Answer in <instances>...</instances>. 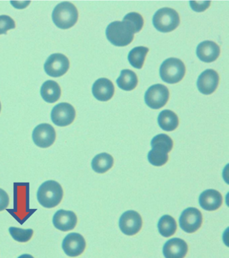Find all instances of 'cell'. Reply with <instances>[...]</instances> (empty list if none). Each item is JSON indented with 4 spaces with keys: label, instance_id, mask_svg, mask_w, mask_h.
<instances>
[{
    "label": "cell",
    "instance_id": "obj_10",
    "mask_svg": "<svg viewBox=\"0 0 229 258\" xmlns=\"http://www.w3.org/2000/svg\"><path fill=\"white\" fill-rule=\"evenodd\" d=\"M142 220L141 216L134 211H126L120 218V230L126 235H136L141 229Z\"/></svg>",
    "mask_w": 229,
    "mask_h": 258
},
{
    "label": "cell",
    "instance_id": "obj_8",
    "mask_svg": "<svg viewBox=\"0 0 229 258\" xmlns=\"http://www.w3.org/2000/svg\"><path fill=\"white\" fill-rule=\"evenodd\" d=\"M75 110L68 103L62 102L56 105L51 111V120L59 126L71 124L75 118Z\"/></svg>",
    "mask_w": 229,
    "mask_h": 258
},
{
    "label": "cell",
    "instance_id": "obj_30",
    "mask_svg": "<svg viewBox=\"0 0 229 258\" xmlns=\"http://www.w3.org/2000/svg\"><path fill=\"white\" fill-rule=\"evenodd\" d=\"M191 8L195 12H202L205 11L210 5V1H190Z\"/></svg>",
    "mask_w": 229,
    "mask_h": 258
},
{
    "label": "cell",
    "instance_id": "obj_2",
    "mask_svg": "<svg viewBox=\"0 0 229 258\" xmlns=\"http://www.w3.org/2000/svg\"><path fill=\"white\" fill-rule=\"evenodd\" d=\"M134 34L131 26L123 21L111 22L106 30L108 40L116 46H125L131 43L134 39Z\"/></svg>",
    "mask_w": 229,
    "mask_h": 258
},
{
    "label": "cell",
    "instance_id": "obj_11",
    "mask_svg": "<svg viewBox=\"0 0 229 258\" xmlns=\"http://www.w3.org/2000/svg\"><path fill=\"white\" fill-rule=\"evenodd\" d=\"M33 139L35 144L41 148L51 146L56 139L55 128L51 124L44 123L38 125L34 129Z\"/></svg>",
    "mask_w": 229,
    "mask_h": 258
},
{
    "label": "cell",
    "instance_id": "obj_3",
    "mask_svg": "<svg viewBox=\"0 0 229 258\" xmlns=\"http://www.w3.org/2000/svg\"><path fill=\"white\" fill-rule=\"evenodd\" d=\"M79 14L74 4L69 2H61L55 6L52 14L53 22L58 28L68 29L78 22Z\"/></svg>",
    "mask_w": 229,
    "mask_h": 258
},
{
    "label": "cell",
    "instance_id": "obj_17",
    "mask_svg": "<svg viewBox=\"0 0 229 258\" xmlns=\"http://www.w3.org/2000/svg\"><path fill=\"white\" fill-rule=\"evenodd\" d=\"M220 53V49L218 44L210 40H205L197 46V56L203 62L214 61L218 58Z\"/></svg>",
    "mask_w": 229,
    "mask_h": 258
},
{
    "label": "cell",
    "instance_id": "obj_5",
    "mask_svg": "<svg viewBox=\"0 0 229 258\" xmlns=\"http://www.w3.org/2000/svg\"><path fill=\"white\" fill-rule=\"evenodd\" d=\"M180 16L176 10L170 8H163L158 10L152 17L154 27L160 32H170L180 25Z\"/></svg>",
    "mask_w": 229,
    "mask_h": 258
},
{
    "label": "cell",
    "instance_id": "obj_20",
    "mask_svg": "<svg viewBox=\"0 0 229 258\" xmlns=\"http://www.w3.org/2000/svg\"><path fill=\"white\" fill-rule=\"evenodd\" d=\"M158 124L164 131L169 132L176 130L179 125L178 116L172 110H163L159 114Z\"/></svg>",
    "mask_w": 229,
    "mask_h": 258
},
{
    "label": "cell",
    "instance_id": "obj_1",
    "mask_svg": "<svg viewBox=\"0 0 229 258\" xmlns=\"http://www.w3.org/2000/svg\"><path fill=\"white\" fill-rule=\"evenodd\" d=\"M63 197V190L57 181L49 180L42 183L37 191L40 205L47 209L57 207Z\"/></svg>",
    "mask_w": 229,
    "mask_h": 258
},
{
    "label": "cell",
    "instance_id": "obj_9",
    "mask_svg": "<svg viewBox=\"0 0 229 258\" xmlns=\"http://www.w3.org/2000/svg\"><path fill=\"white\" fill-rule=\"evenodd\" d=\"M202 215L196 208H188L181 214L180 225L181 229L188 233H193L201 227Z\"/></svg>",
    "mask_w": 229,
    "mask_h": 258
},
{
    "label": "cell",
    "instance_id": "obj_16",
    "mask_svg": "<svg viewBox=\"0 0 229 258\" xmlns=\"http://www.w3.org/2000/svg\"><path fill=\"white\" fill-rule=\"evenodd\" d=\"M113 83L107 78H100L92 86V94L98 100L106 102L110 100L114 94Z\"/></svg>",
    "mask_w": 229,
    "mask_h": 258
},
{
    "label": "cell",
    "instance_id": "obj_6",
    "mask_svg": "<svg viewBox=\"0 0 229 258\" xmlns=\"http://www.w3.org/2000/svg\"><path fill=\"white\" fill-rule=\"evenodd\" d=\"M170 91L164 85L158 84L150 86L144 95L146 104L152 109L162 108L168 102Z\"/></svg>",
    "mask_w": 229,
    "mask_h": 258
},
{
    "label": "cell",
    "instance_id": "obj_14",
    "mask_svg": "<svg viewBox=\"0 0 229 258\" xmlns=\"http://www.w3.org/2000/svg\"><path fill=\"white\" fill-rule=\"evenodd\" d=\"M53 223L56 229L61 231H69L75 227L78 218L73 211L61 209L54 215Z\"/></svg>",
    "mask_w": 229,
    "mask_h": 258
},
{
    "label": "cell",
    "instance_id": "obj_22",
    "mask_svg": "<svg viewBox=\"0 0 229 258\" xmlns=\"http://www.w3.org/2000/svg\"><path fill=\"white\" fill-rule=\"evenodd\" d=\"M118 86L124 91H132L138 84V78L134 72L130 70H123L119 78L116 80Z\"/></svg>",
    "mask_w": 229,
    "mask_h": 258
},
{
    "label": "cell",
    "instance_id": "obj_29",
    "mask_svg": "<svg viewBox=\"0 0 229 258\" xmlns=\"http://www.w3.org/2000/svg\"><path fill=\"white\" fill-rule=\"evenodd\" d=\"M16 27L15 20L9 16H0V34H6L9 30Z\"/></svg>",
    "mask_w": 229,
    "mask_h": 258
},
{
    "label": "cell",
    "instance_id": "obj_18",
    "mask_svg": "<svg viewBox=\"0 0 229 258\" xmlns=\"http://www.w3.org/2000/svg\"><path fill=\"white\" fill-rule=\"evenodd\" d=\"M199 203L203 209L208 211H216L222 206V197L216 189H206L201 193Z\"/></svg>",
    "mask_w": 229,
    "mask_h": 258
},
{
    "label": "cell",
    "instance_id": "obj_7",
    "mask_svg": "<svg viewBox=\"0 0 229 258\" xmlns=\"http://www.w3.org/2000/svg\"><path fill=\"white\" fill-rule=\"evenodd\" d=\"M69 68V60L61 53L51 54L44 64L45 72L49 76L58 78L63 76Z\"/></svg>",
    "mask_w": 229,
    "mask_h": 258
},
{
    "label": "cell",
    "instance_id": "obj_23",
    "mask_svg": "<svg viewBox=\"0 0 229 258\" xmlns=\"http://www.w3.org/2000/svg\"><path fill=\"white\" fill-rule=\"evenodd\" d=\"M148 50H149L148 48L142 46H136L132 48L128 56L130 64L134 68L138 70L142 69Z\"/></svg>",
    "mask_w": 229,
    "mask_h": 258
},
{
    "label": "cell",
    "instance_id": "obj_26",
    "mask_svg": "<svg viewBox=\"0 0 229 258\" xmlns=\"http://www.w3.org/2000/svg\"><path fill=\"white\" fill-rule=\"evenodd\" d=\"M123 22H127L131 26L134 34L140 32L144 25L143 18L136 12H130L126 14L123 18Z\"/></svg>",
    "mask_w": 229,
    "mask_h": 258
},
{
    "label": "cell",
    "instance_id": "obj_31",
    "mask_svg": "<svg viewBox=\"0 0 229 258\" xmlns=\"http://www.w3.org/2000/svg\"><path fill=\"white\" fill-rule=\"evenodd\" d=\"M10 203L9 196L7 191L0 188V212L5 211L9 207Z\"/></svg>",
    "mask_w": 229,
    "mask_h": 258
},
{
    "label": "cell",
    "instance_id": "obj_12",
    "mask_svg": "<svg viewBox=\"0 0 229 258\" xmlns=\"http://www.w3.org/2000/svg\"><path fill=\"white\" fill-rule=\"evenodd\" d=\"M86 247L85 239L83 236L77 233L68 234L62 243L64 252L69 257H77L81 255Z\"/></svg>",
    "mask_w": 229,
    "mask_h": 258
},
{
    "label": "cell",
    "instance_id": "obj_4",
    "mask_svg": "<svg viewBox=\"0 0 229 258\" xmlns=\"http://www.w3.org/2000/svg\"><path fill=\"white\" fill-rule=\"evenodd\" d=\"M161 78L168 84L180 82L186 74V67L182 60L172 57L165 60L160 67Z\"/></svg>",
    "mask_w": 229,
    "mask_h": 258
},
{
    "label": "cell",
    "instance_id": "obj_32",
    "mask_svg": "<svg viewBox=\"0 0 229 258\" xmlns=\"http://www.w3.org/2000/svg\"><path fill=\"white\" fill-rule=\"evenodd\" d=\"M18 258H35L33 255H29V254H23L21 256H19Z\"/></svg>",
    "mask_w": 229,
    "mask_h": 258
},
{
    "label": "cell",
    "instance_id": "obj_24",
    "mask_svg": "<svg viewBox=\"0 0 229 258\" xmlns=\"http://www.w3.org/2000/svg\"><path fill=\"white\" fill-rule=\"evenodd\" d=\"M158 229L163 237H170L174 235L177 230L176 220L170 215L163 216L159 221Z\"/></svg>",
    "mask_w": 229,
    "mask_h": 258
},
{
    "label": "cell",
    "instance_id": "obj_13",
    "mask_svg": "<svg viewBox=\"0 0 229 258\" xmlns=\"http://www.w3.org/2000/svg\"><path fill=\"white\" fill-rule=\"evenodd\" d=\"M218 83V73L210 69L204 71L200 75L197 80V87L202 94L210 95L216 91Z\"/></svg>",
    "mask_w": 229,
    "mask_h": 258
},
{
    "label": "cell",
    "instance_id": "obj_21",
    "mask_svg": "<svg viewBox=\"0 0 229 258\" xmlns=\"http://www.w3.org/2000/svg\"><path fill=\"white\" fill-rule=\"evenodd\" d=\"M114 165V159L111 155L106 153H100L92 161V167L98 173H104L111 169Z\"/></svg>",
    "mask_w": 229,
    "mask_h": 258
},
{
    "label": "cell",
    "instance_id": "obj_25",
    "mask_svg": "<svg viewBox=\"0 0 229 258\" xmlns=\"http://www.w3.org/2000/svg\"><path fill=\"white\" fill-rule=\"evenodd\" d=\"M152 149L168 153L172 150L174 142L170 137L166 134H160L152 138L151 142Z\"/></svg>",
    "mask_w": 229,
    "mask_h": 258
},
{
    "label": "cell",
    "instance_id": "obj_27",
    "mask_svg": "<svg viewBox=\"0 0 229 258\" xmlns=\"http://www.w3.org/2000/svg\"><path fill=\"white\" fill-rule=\"evenodd\" d=\"M9 232L15 241L25 243L31 240L33 235V230L31 229H23L18 227H10Z\"/></svg>",
    "mask_w": 229,
    "mask_h": 258
},
{
    "label": "cell",
    "instance_id": "obj_19",
    "mask_svg": "<svg viewBox=\"0 0 229 258\" xmlns=\"http://www.w3.org/2000/svg\"><path fill=\"white\" fill-rule=\"evenodd\" d=\"M41 95L45 102L52 104L57 102L61 97V88L55 81L48 80L41 87Z\"/></svg>",
    "mask_w": 229,
    "mask_h": 258
},
{
    "label": "cell",
    "instance_id": "obj_28",
    "mask_svg": "<svg viewBox=\"0 0 229 258\" xmlns=\"http://www.w3.org/2000/svg\"><path fill=\"white\" fill-rule=\"evenodd\" d=\"M169 155L168 153L151 149L148 153V160L150 164L154 166L160 167L168 162Z\"/></svg>",
    "mask_w": 229,
    "mask_h": 258
},
{
    "label": "cell",
    "instance_id": "obj_15",
    "mask_svg": "<svg viewBox=\"0 0 229 258\" xmlns=\"http://www.w3.org/2000/svg\"><path fill=\"white\" fill-rule=\"evenodd\" d=\"M188 251L186 242L180 238L168 240L163 248V253L166 258H184Z\"/></svg>",
    "mask_w": 229,
    "mask_h": 258
},
{
    "label": "cell",
    "instance_id": "obj_33",
    "mask_svg": "<svg viewBox=\"0 0 229 258\" xmlns=\"http://www.w3.org/2000/svg\"><path fill=\"white\" fill-rule=\"evenodd\" d=\"M1 108H2L1 103H0V112H1Z\"/></svg>",
    "mask_w": 229,
    "mask_h": 258
}]
</instances>
